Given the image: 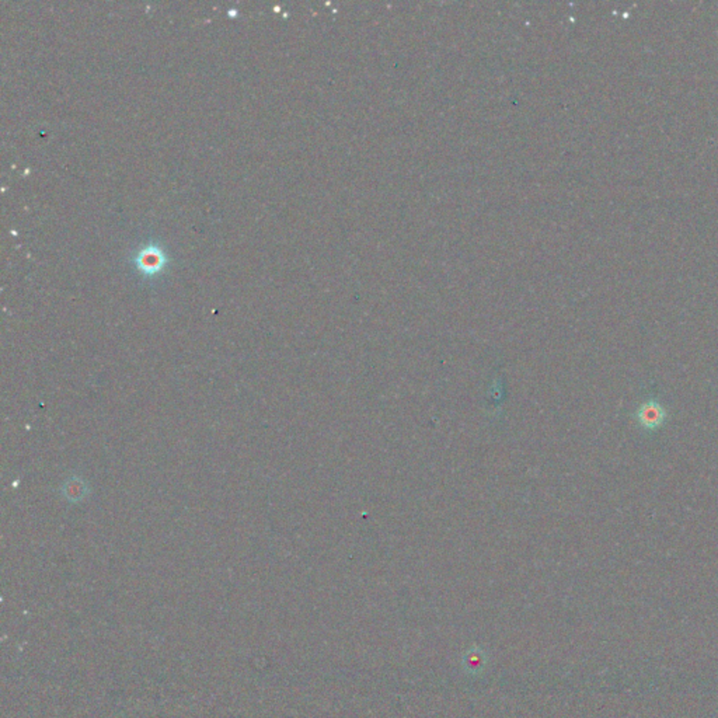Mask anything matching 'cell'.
Segmentation results:
<instances>
[{
    "label": "cell",
    "instance_id": "cell-1",
    "mask_svg": "<svg viewBox=\"0 0 718 718\" xmlns=\"http://www.w3.org/2000/svg\"><path fill=\"white\" fill-rule=\"evenodd\" d=\"M667 418V411L664 407L654 400H648L640 406L637 410V421L644 430H657L660 428Z\"/></svg>",
    "mask_w": 718,
    "mask_h": 718
}]
</instances>
